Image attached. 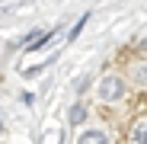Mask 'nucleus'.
I'll return each mask as SVG.
<instances>
[{"label": "nucleus", "mask_w": 147, "mask_h": 144, "mask_svg": "<svg viewBox=\"0 0 147 144\" xmlns=\"http://www.w3.org/2000/svg\"><path fill=\"white\" fill-rule=\"evenodd\" d=\"M96 93H99V103H121L125 93H128V83L121 80V77H115V74H109V77L99 80Z\"/></svg>", "instance_id": "1"}, {"label": "nucleus", "mask_w": 147, "mask_h": 144, "mask_svg": "<svg viewBox=\"0 0 147 144\" xmlns=\"http://www.w3.org/2000/svg\"><path fill=\"white\" fill-rule=\"evenodd\" d=\"M128 80H131L134 87H147V61L131 64V70H128Z\"/></svg>", "instance_id": "2"}, {"label": "nucleus", "mask_w": 147, "mask_h": 144, "mask_svg": "<svg viewBox=\"0 0 147 144\" xmlns=\"http://www.w3.org/2000/svg\"><path fill=\"white\" fill-rule=\"evenodd\" d=\"M128 141H134V144H147V118H144V122H138V125L128 131Z\"/></svg>", "instance_id": "3"}, {"label": "nucleus", "mask_w": 147, "mask_h": 144, "mask_svg": "<svg viewBox=\"0 0 147 144\" xmlns=\"http://www.w3.org/2000/svg\"><path fill=\"white\" fill-rule=\"evenodd\" d=\"M80 141H83V144H99V141H109V138H106V131H99V128H90V131L80 135Z\"/></svg>", "instance_id": "4"}, {"label": "nucleus", "mask_w": 147, "mask_h": 144, "mask_svg": "<svg viewBox=\"0 0 147 144\" xmlns=\"http://www.w3.org/2000/svg\"><path fill=\"white\" fill-rule=\"evenodd\" d=\"M83 122H86V109L77 103V106L70 109V125H83Z\"/></svg>", "instance_id": "5"}, {"label": "nucleus", "mask_w": 147, "mask_h": 144, "mask_svg": "<svg viewBox=\"0 0 147 144\" xmlns=\"http://www.w3.org/2000/svg\"><path fill=\"white\" fill-rule=\"evenodd\" d=\"M86 87H90V77H86V74H83L80 80H74V90H77V93H83Z\"/></svg>", "instance_id": "6"}, {"label": "nucleus", "mask_w": 147, "mask_h": 144, "mask_svg": "<svg viewBox=\"0 0 147 144\" xmlns=\"http://www.w3.org/2000/svg\"><path fill=\"white\" fill-rule=\"evenodd\" d=\"M141 51H147V39H144V42H141Z\"/></svg>", "instance_id": "7"}]
</instances>
